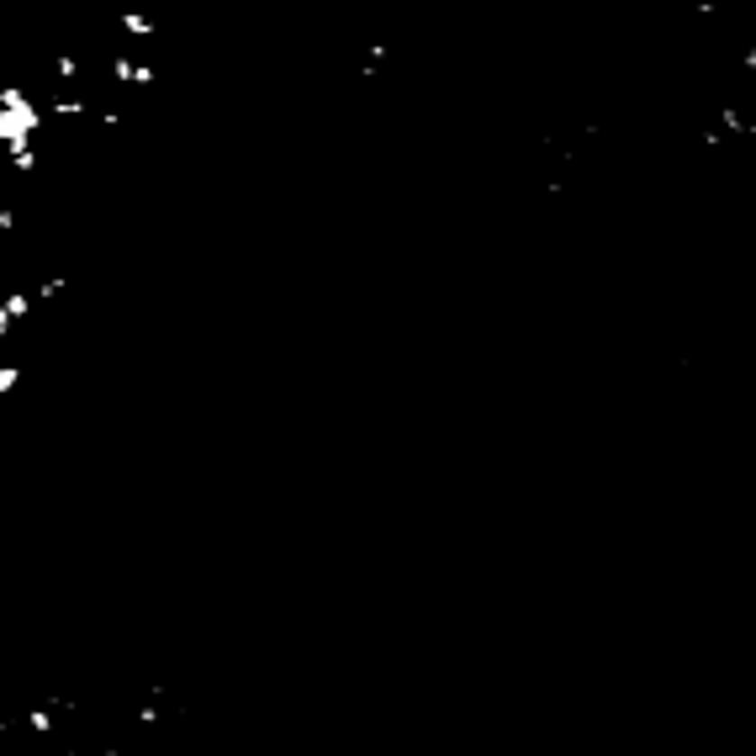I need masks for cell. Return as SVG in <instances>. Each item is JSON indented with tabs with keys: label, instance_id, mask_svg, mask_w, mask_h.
I'll list each match as a JSON object with an SVG mask.
<instances>
[{
	"label": "cell",
	"instance_id": "obj_4",
	"mask_svg": "<svg viewBox=\"0 0 756 756\" xmlns=\"http://www.w3.org/2000/svg\"><path fill=\"white\" fill-rule=\"evenodd\" d=\"M85 112H90V106H85L80 96H59V101H53V117H85Z\"/></svg>",
	"mask_w": 756,
	"mask_h": 756
},
{
	"label": "cell",
	"instance_id": "obj_8",
	"mask_svg": "<svg viewBox=\"0 0 756 756\" xmlns=\"http://www.w3.org/2000/svg\"><path fill=\"white\" fill-rule=\"evenodd\" d=\"M11 323H16V307H11V302H0V344H5V333H11Z\"/></svg>",
	"mask_w": 756,
	"mask_h": 756
},
{
	"label": "cell",
	"instance_id": "obj_5",
	"mask_svg": "<svg viewBox=\"0 0 756 756\" xmlns=\"http://www.w3.org/2000/svg\"><path fill=\"white\" fill-rule=\"evenodd\" d=\"M11 169H16V175H32V169H38V154H32V149H11Z\"/></svg>",
	"mask_w": 756,
	"mask_h": 756
},
{
	"label": "cell",
	"instance_id": "obj_1",
	"mask_svg": "<svg viewBox=\"0 0 756 756\" xmlns=\"http://www.w3.org/2000/svg\"><path fill=\"white\" fill-rule=\"evenodd\" d=\"M38 127H42L38 101H32L22 85H0V143H5V154H11V149H32Z\"/></svg>",
	"mask_w": 756,
	"mask_h": 756
},
{
	"label": "cell",
	"instance_id": "obj_9",
	"mask_svg": "<svg viewBox=\"0 0 756 756\" xmlns=\"http://www.w3.org/2000/svg\"><path fill=\"white\" fill-rule=\"evenodd\" d=\"M0 233H16V212L11 206H0Z\"/></svg>",
	"mask_w": 756,
	"mask_h": 756
},
{
	"label": "cell",
	"instance_id": "obj_7",
	"mask_svg": "<svg viewBox=\"0 0 756 756\" xmlns=\"http://www.w3.org/2000/svg\"><path fill=\"white\" fill-rule=\"evenodd\" d=\"M22 381V365H0V392H11Z\"/></svg>",
	"mask_w": 756,
	"mask_h": 756
},
{
	"label": "cell",
	"instance_id": "obj_3",
	"mask_svg": "<svg viewBox=\"0 0 756 756\" xmlns=\"http://www.w3.org/2000/svg\"><path fill=\"white\" fill-rule=\"evenodd\" d=\"M138 69H143V64H138L132 53H112V75H117L122 85H138Z\"/></svg>",
	"mask_w": 756,
	"mask_h": 756
},
{
	"label": "cell",
	"instance_id": "obj_2",
	"mask_svg": "<svg viewBox=\"0 0 756 756\" xmlns=\"http://www.w3.org/2000/svg\"><path fill=\"white\" fill-rule=\"evenodd\" d=\"M117 27L127 38H154V16H143V11H117Z\"/></svg>",
	"mask_w": 756,
	"mask_h": 756
},
{
	"label": "cell",
	"instance_id": "obj_6",
	"mask_svg": "<svg viewBox=\"0 0 756 756\" xmlns=\"http://www.w3.org/2000/svg\"><path fill=\"white\" fill-rule=\"evenodd\" d=\"M53 69H59V80H75V75H80V59H75V53H59Z\"/></svg>",
	"mask_w": 756,
	"mask_h": 756
}]
</instances>
